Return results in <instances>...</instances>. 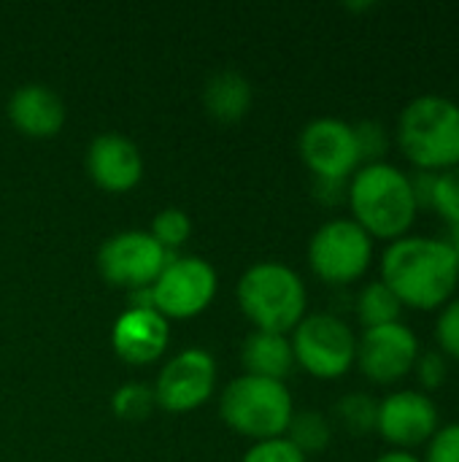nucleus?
<instances>
[{
  "label": "nucleus",
  "mask_w": 459,
  "mask_h": 462,
  "mask_svg": "<svg viewBox=\"0 0 459 462\" xmlns=\"http://www.w3.org/2000/svg\"><path fill=\"white\" fill-rule=\"evenodd\" d=\"M379 271V279L398 295L400 306L411 311H438L457 295V254L446 236L409 233L390 241L381 252Z\"/></svg>",
  "instance_id": "nucleus-1"
},
{
  "label": "nucleus",
  "mask_w": 459,
  "mask_h": 462,
  "mask_svg": "<svg viewBox=\"0 0 459 462\" xmlns=\"http://www.w3.org/2000/svg\"><path fill=\"white\" fill-rule=\"evenodd\" d=\"M346 206L352 219L373 241H398L411 233L419 206L411 189V173L381 160L360 165L346 181Z\"/></svg>",
  "instance_id": "nucleus-2"
},
{
  "label": "nucleus",
  "mask_w": 459,
  "mask_h": 462,
  "mask_svg": "<svg viewBox=\"0 0 459 462\" xmlns=\"http://www.w3.org/2000/svg\"><path fill=\"white\" fill-rule=\"evenodd\" d=\"M414 171L444 173L459 165V103L446 95L411 97L395 125V138Z\"/></svg>",
  "instance_id": "nucleus-3"
},
{
  "label": "nucleus",
  "mask_w": 459,
  "mask_h": 462,
  "mask_svg": "<svg viewBox=\"0 0 459 462\" xmlns=\"http://www.w3.org/2000/svg\"><path fill=\"white\" fill-rule=\"evenodd\" d=\"M238 306L254 330L292 333L308 314V290L303 276L279 260H262L246 268L235 287Z\"/></svg>",
  "instance_id": "nucleus-4"
},
{
  "label": "nucleus",
  "mask_w": 459,
  "mask_h": 462,
  "mask_svg": "<svg viewBox=\"0 0 459 462\" xmlns=\"http://www.w3.org/2000/svg\"><path fill=\"white\" fill-rule=\"evenodd\" d=\"M219 414L230 430L252 441H268L287 436L295 401L284 382L241 374L222 390Z\"/></svg>",
  "instance_id": "nucleus-5"
},
{
  "label": "nucleus",
  "mask_w": 459,
  "mask_h": 462,
  "mask_svg": "<svg viewBox=\"0 0 459 462\" xmlns=\"http://www.w3.org/2000/svg\"><path fill=\"white\" fill-rule=\"evenodd\" d=\"M289 344L295 365L322 382L344 379L357 363V333L333 311L306 314L292 330Z\"/></svg>",
  "instance_id": "nucleus-6"
},
{
  "label": "nucleus",
  "mask_w": 459,
  "mask_h": 462,
  "mask_svg": "<svg viewBox=\"0 0 459 462\" xmlns=\"http://www.w3.org/2000/svg\"><path fill=\"white\" fill-rule=\"evenodd\" d=\"M376 260V241L352 219L335 217L322 222L308 241V265L330 287L360 282Z\"/></svg>",
  "instance_id": "nucleus-7"
},
{
  "label": "nucleus",
  "mask_w": 459,
  "mask_h": 462,
  "mask_svg": "<svg viewBox=\"0 0 459 462\" xmlns=\"http://www.w3.org/2000/svg\"><path fill=\"white\" fill-rule=\"evenodd\" d=\"M216 271L197 254H170L157 282L149 287L151 309L165 319H192L203 314L216 295Z\"/></svg>",
  "instance_id": "nucleus-8"
},
{
  "label": "nucleus",
  "mask_w": 459,
  "mask_h": 462,
  "mask_svg": "<svg viewBox=\"0 0 459 462\" xmlns=\"http://www.w3.org/2000/svg\"><path fill=\"white\" fill-rule=\"evenodd\" d=\"M422 355L419 336L411 325L390 322L379 328H365L357 336V363L360 374L379 387H395L411 376Z\"/></svg>",
  "instance_id": "nucleus-9"
},
{
  "label": "nucleus",
  "mask_w": 459,
  "mask_h": 462,
  "mask_svg": "<svg viewBox=\"0 0 459 462\" xmlns=\"http://www.w3.org/2000/svg\"><path fill=\"white\" fill-rule=\"evenodd\" d=\"M170 252H165L149 230H122L103 241L97 252L100 276L124 290H149L162 273Z\"/></svg>",
  "instance_id": "nucleus-10"
},
{
  "label": "nucleus",
  "mask_w": 459,
  "mask_h": 462,
  "mask_svg": "<svg viewBox=\"0 0 459 462\" xmlns=\"http://www.w3.org/2000/svg\"><path fill=\"white\" fill-rule=\"evenodd\" d=\"M298 152L314 179L349 181L363 165L354 125L338 116H317L298 135Z\"/></svg>",
  "instance_id": "nucleus-11"
},
{
  "label": "nucleus",
  "mask_w": 459,
  "mask_h": 462,
  "mask_svg": "<svg viewBox=\"0 0 459 462\" xmlns=\"http://www.w3.org/2000/svg\"><path fill=\"white\" fill-rule=\"evenodd\" d=\"M154 401L168 414H187L200 409L216 390V363L200 346L181 349L170 357L154 382Z\"/></svg>",
  "instance_id": "nucleus-12"
},
{
  "label": "nucleus",
  "mask_w": 459,
  "mask_h": 462,
  "mask_svg": "<svg viewBox=\"0 0 459 462\" xmlns=\"http://www.w3.org/2000/svg\"><path fill=\"white\" fill-rule=\"evenodd\" d=\"M441 428V411L433 395L422 390H392L379 401L376 433L390 449H419Z\"/></svg>",
  "instance_id": "nucleus-13"
},
{
  "label": "nucleus",
  "mask_w": 459,
  "mask_h": 462,
  "mask_svg": "<svg viewBox=\"0 0 459 462\" xmlns=\"http://www.w3.org/2000/svg\"><path fill=\"white\" fill-rule=\"evenodd\" d=\"M170 341L168 319L151 306H130L122 311L111 328V346L127 365L157 363Z\"/></svg>",
  "instance_id": "nucleus-14"
},
{
  "label": "nucleus",
  "mask_w": 459,
  "mask_h": 462,
  "mask_svg": "<svg viewBox=\"0 0 459 462\" xmlns=\"http://www.w3.org/2000/svg\"><path fill=\"white\" fill-rule=\"evenodd\" d=\"M89 179L106 192H130L143 179L141 149L119 133H100L87 146L84 157Z\"/></svg>",
  "instance_id": "nucleus-15"
},
{
  "label": "nucleus",
  "mask_w": 459,
  "mask_h": 462,
  "mask_svg": "<svg viewBox=\"0 0 459 462\" xmlns=\"http://www.w3.org/2000/svg\"><path fill=\"white\" fill-rule=\"evenodd\" d=\"M5 111L11 125L27 138H54L68 119L62 97L46 84L16 87L8 97Z\"/></svg>",
  "instance_id": "nucleus-16"
},
{
  "label": "nucleus",
  "mask_w": 459,
  "mask_h": 462,
  "mask_svg": "<svg viewBox=\"0 0 459 462\" xmlns=\"http://www.w3.org/2000/svg\"><path fill=\"white\" fill-rule=\"evenodd\" d=\"M241 363L246 368L243 374L284 382L295 368V355H292L289 336L265 333V330L249 333L243 346H241Z\"/></svg>",
  "instance_id": "nucleus-17"
},
{
  "label": "nucleus",
  "mask_w": 459,
  "mask_h": 462,
  "mask_svg": "<svg viewBox=\"0 0 459 462\" xmlns=\"http://www.w3.org/2000/svg\"><path fill=\"white\" fill-rule=\"evenodd\" d=\"M252 84L238 70H219L203 87V106L219 122H238L252 108Z\"/></svg>",
  "instance_id": "nucleus-18"
},
{
  "label": "nucleus",
  "mask_w": 459,
  "mask_h": 462,
  "mask_svg": "<svg viewBox=\"0 0 459 462\" xmlns=\"http://www.w3.org/2000/svg\"><path fill=\"white\" fill-rule=\"evenodd\" d=\"M403 311L406 309L400 306L398 295L381 279H373V282L363 284L357 298H354V314H357L363 330L390 325V322H400Z\"/></svg>",
  "instance_id": "nucleus-19"
},
{
  "label": "nucleus",
  "mask_w": 459,
  "mask_h": 462,
  "mask_svg": "<svg viewBox=\"0 0 459 462\" xmlns=\"http://www.w3.org/2000/svg\"><path fill=\"white\" fill-rule=\"evenodd\" d=\"M287 439L308 457V455H319L330 447L333 441V422L317 411V409H303L292 414V422L287 428Z\"/></svg>",
  "instance_id": "nucleus-20"
},
{
  "label": "nucleus",
  "mask_w": 459,
  "mask_h": 462,
  "mask_svg": "<svg viewBox=\"0 0 459 462\" xmlns=\"http://www.w3.org/2000/svg\"><path fill=\"white\" fill-rule=\"evenodd\" d=\"M376 414L379 401L368 393H346L335 403V420L349 436L376 433Z\"/></svg>",
  "instance_id": "nucleus-21"
},
{
  "label": "nucleus",
  "mask_w": 459,
  "mask_h": 462,
  "mask_svg": "<svg viewBox=\"0 0 459 462\" xmlns=\"http://www.w3.org/2000/svg\"><path fill=\"white\" fill-rule=\"evenodd\" d=\"M154 390L143 382H127L111 395V411L124 422H141L154 411Z\"/></svg>",
  "instance_id": "nucleus-22"
},
{
  "label": "nucleus",
  "mask_w": 459,
  "mask_h": 462,
  "mask_svg": "<svg viewBox=\"0 0 459 462\" xmlns=\"http://www.w3.org/2000/svg\"><path fill=\"white\" fill-rule=\"evenodd\" d=\"M149 233L165 252L176 254V249H181L187 238L192 236V219L181 208H162L154 214Z\"/></svg>",
  "instance_id": "nucleus-23"
},
{
  "label": "nucleus",
  "mask_w": 459,
  "mask_h": 462,
  "mask_svg": "<svg viewBox=\"0 0 459 462\" xmlns=\"http://www.w3.org/2000/svg\"><path fill=\"white\" fill-rule=\"evenodd\" d=\"M430 211L441 217L449 225V230H459V165L436 176Z\"/></svg>",
  "instance_id": "nucleus-24"
},
{
  "label": "nucleus",
  "mask_w": 459,
  "mask_h": 462,
  "mask_svg": "<svg viewBox=\"0 0 459 462\" xmlns=\"http://www.w3.org/2000/svg\"><path fill=\"white\" fill-rule=\"evenodd\" d=\"M354 135H357V146H360V157L363 165L365 162H381L387 160L390 149H392V133L384 122L379 119H363L354 122Z\"/></svg>",
  "instance_id": "nucleus-25"
},
{
  "label": "nucleus",
  "mask_w": 459,
  "mask_h": 462,
  "mask_svg": "<svg viewBox=\"0 0 459 462\" xmlns=\"http://www.w3.org/2000/svg\"><path fill=\"white\" fill-rule=\"evenodd\" d=\"M436 346L452 363H459V295H454L444 309L436 311Z\"/></svg>",
  "instance_id": "nucleus-26"
},
{
  "label": "nucleus",
  "mask_w": 459,
  "mask_h": 462,
  "mask_svg": "<svg viewBox=\"0 0 459 462\" xmlns=\"http://www.w3.org/2000/svg\"><path fill=\"white\" fill-rule=\"evenodd\" d=\"M411 374L417 376L419 390L430 395V393L441 390L449 382V360L438 349H427V352L422 349V355H419Z\"/></svg>",
  "instance_id": "nucleus-27"
},
{
  "label": "nucleus",
  "mask_w": 459,
  "mask_h": 462,
  "mask_svg": "<svg viewBox=\"0 0 459 462\" xmlns=\"http://www.w3.org/2000/svg\"><path fill=\"white\" fill-rule=\"evenodd\" d=\"M241 462H308V457L287 439H268V441H254Z\"/></svg>",
  "instance_id": "nucleus-28"
},
{
  "label": "nucleus",
  "mask_w": 459,
  "mask_h": 462,
  "mask_svg": "<svg viewBox=\"0 0 459 462\" xmlns=\"http://www.w3.org/2000/svg\"><path fill=\"white\" fill-rule=\"evenodd\" d=\"M425 462H459V420L441 425L425 447Z\"/></svg>",
  "instance_id": "nucleus-29"
},
{
  "label": "nucleus",
  "mask_w": 459,
  "mask_h": 462,
  "mask_svg": "<svg viewBox=\"0 0 459 462\" xmlns=\"http://www.w3.org/2000/svg\"><path fill=\"white\" fill-rule=\"evenodd\" d=\"M436 176L438 173H425V171H414L411 173V189H414L419 211H430L433 192H436Z\"/></svg>",
  "instance_id": "nucleus-30"
},
{
  "label": "nucleus",
  "mask_w": 459,
  "mask_h": 462,
  "mask_svg": "<svg viewBox=\"0 0 459 462\" xmlns=\"http://www.w3.org/2000/svg\"><path fill=\"white\" fill-rule=\"evenodd\" d=\"M314 195L327 203V206H338L346 203V181H325V179H314Z\"/></svg>",
  "instance_id": "nucleus-31"
},
{
  "label": "nucleus",
  "mask_w": 459,
  "mask_h": 462,
  "mask_svg": "<svg viewBox=\"0 0 459 462\" xmlns=\"http://www.w3.org/2000/svg\"><path fill=\"white\" fill-rule=\"evenodd\" d=\"M373 462H425L417 452H409V449H387L381 452Z\"/></svg>",
  "instance_id": "nucleus-32"
},
{
  "label": "nucleus",
  "mask_w": 459,
  "mask_h": 462,
  "mask_svg": "<svg viewBox=\"0 0 459 462\" xmlns=\"http://www.w3.org/2000/svg\"><path fill=\"white\" fill-rule=\"evenodd\" d=\"M346 8H352V11H368V8H376V3H371V0H365V3H346Z\"/></svg>",
  "instance_id": "nucleus-33"
},
{
  "label": "nucleus",
  "mask_w": 459,
  "mask_h": 462,
  "mask_svg": "<svg viewBox=\"0 0 459 462\" xmlns=\"http://www.w3.org/2000/svg\"><path fill=\"white\" fill-rule=\"evenodd\" d=\"M449 244H452V249H454V254H457L459 265V230H449Z\"/></svg>",
  "instance_id": "nucleus-34"
}]
</instances>
